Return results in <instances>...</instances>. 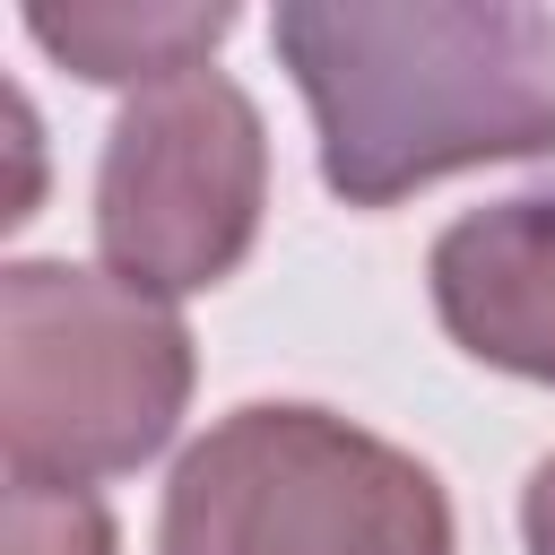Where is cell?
<instances>
[{
  "label": "cell",
  "instance_id": "obj_1",
  "mask_svg": "<svg viewBox=\"0 0 555 555\" xmlns=\"http://www.w3.org/2000/svg\"><path fill=\"white\" fill-rule=\"evenodd\" d=\"M286 78L312 104L321 182L347 208L546 156L555 147V17L520 0H286L269 17Z\"/></svg>",
  "mask_w": 555,
  "mask_h": 555
},
{
  "label": "cell",
  "instance_id": "obj_2",
  "mask_svg": "<svg viewBox=\"0 0 555 555\" xmlns=\"http://www.w3.org/2000/svg\"><path fill=\"white\" fill-rule=\"evenodd\" d=\"M442 477L312 399L217 416L165 486L156 555H451Z\"/></svg>",
  "mask_w": 555,
  "mask_h": 555
},
{
  "label": "cell",
  "instance_id": "obj_5",
  "mask_svg": "<svg viewBox=\"0 0 555 555\" xmlns=\"http://www.w3.org/2000/svg\"><path fill=\"white\" fill-rule=\"evenodd\" d=\"M425 286L460 356L555 390V191L451 217L425 251Z\"/></svg>",
  "mask_w": 555,
  "mask_h": 555
},
{
  "label": "cell",
  "instance_id": "obj_7",
  "mask_svg": "<svg viewBox=\"0 0 555 555\" xmlns=\"http://www.w3.org/2000/svg\"><path fill=\"white\" fill-rule=\"evenodd\" d=\"M9 555H113V512L95 503V486L9 477Z\"/></svg>",
  "mask_w": 555,
  "mask_h": 555
},
{
  "label": "cell",
  "instance_id": "obj_8",
  "mask_svg": "<svg viewBox=\"0 0 555 555\" xmlns=\"http://www.w3.org/2000/svg\"><path fill=\"white\" fill-rule=\"evenodd\" d=\"M520 546L529 555H555V451L529 468V486H520Z\"/></svg>",
  "mask_w": 555,
  "mask_h": 555
},
{
  "label": "cell",
  "instance_id": "obj_4",
  "mask_svg": "<svg viewBox=\"0 0 555 555\" xmlns=\"http://www.w3.org/2000/svg\"><path fill=\"white\" fill-rule=\"evenodd\" d=\"M260 208L269 130L225 69H182L113 113L95 165V243L121 286L165 304L225 286L260 243Z\"/></svg>",
  "mask_w": 555,
  "mask_h": 555
},
{
  "label": "cell",
  "instance_id": "obj_6",
  "mask_svg": "<svg viewBox=\"0 0 555 555\" xmlns=\"http://www.w3.org/2000/svg\"><path fill=\"white\" fill-rule=\"evenodd\" d=\"M26 35L95 78V87H165L182 69H208V52L234 35V9L208 0V9H26Z\"/></svg>",
  "mask_w": 555,
  "mask_h": 555
},
{
  "label": "cell",
  "instance_id": "obj_3",
  "mask_svg": "<svg viewBox=\"0 0 555 555\" xmlns=\"http://www.w3.org/2000/svg\"><path fill=\"white\" fill-rule=\"evenodd\" d=\"M191 408V330L113 269H0V460L26 486L130 477Z\"/></svg>",
  "mask_w": 555,
  "mask_h": 555
}]
</instances>
